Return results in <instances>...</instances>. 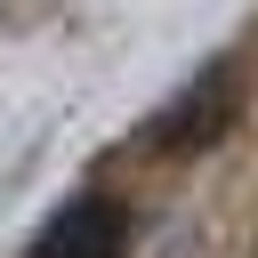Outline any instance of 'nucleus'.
Returning <instances> with one entry per match:
<instances>
[{
    "label": "nucleus",
    "instance_id": "f257e3e1",
    "mask_svg": "<svg viewBox=\"0 0 258 258\" xmlns=\"http://www.w3.org/2000/svg\"><path fill=\"white\" fill-rule=\"evenodd\" d=\"M121 250H129V210L105 194H81L40 226V242L24 258H121Z\"/></svg>",
    "mask_w": 258,
    "mask_h": 258
},
{
    "label": "nucleus",
    "instance_id": "f03ea898",
    "mask_svg": "<svg viewBox=\"0 0 258 258\" xmlns=\"http://www.w3.org/2000/svg\"><path fill=\"white\" fill-rule=\"evenodd\" d=\"M226 113H234V73L218 64L202 89H185V97L153 121V145H202V137H218V129H226Z\"/></svg>",
    "mask_w": 258,
    "mask_h": 258
}]
</instances>
